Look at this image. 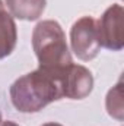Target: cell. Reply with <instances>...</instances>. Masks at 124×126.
I'll return each mask as SVG.
<instances>
[{
    "label": "cell",
    "instance_id": "cell-11",
    "mask_svg": "<svg viewBox=\"0 0 124 126\" xmlns=\"http://www.w3.org/2000/svg\"><path fill=\"white\" fill-rule=\"evenodd\" d=\"M1 7H4V4H3V3H1V0H0V9H1Z\"/></svg>",
    "mask_w": 124,
    "mask_h": 126
},
{
    "label": "cell",
    "instance_id": "cell-8",
    "mask_svg": "<svg viewBox=\"0 0 124 126\" xmlns=\"http://www.w3.org/2000/svg\"><path fill=\"white\" fill-rule=\"evenodd\" d=\"M105 107L107 111L111 117L117 119L118 122H123V113H124V104H123V82L121 79L118 81V84L115 87H112L105 100Z\"/></svg>",
    "mask_w": 124,
    "mask_h": 126
},
{
    "label": "cell",
    "instance_id": "cell-1",
    "mask_svg": "<svg viewBox=\"0 0 124 126\" xmlns=\"http://www.w3.org/2000/svg\"><path fill=\"white\" fill-rule=\"evenodd\" d=\"M9 93L13 107L21 113H37L63 98L56 73L39 67L18 78L12 84Z\"/></svg>",
    "mask_w": 124,
    "mask_h": 126
},
{
    "label": "cell",
    "instance_id": "cell-10",
    "mask_svg": "<svg viewBox=\"0 0 124 126\" xmlns=\"http://www.w3.org/2000/svg\"><path fill=\"white\" fill-rule=\"evenodd\" d=\"M42 126H63L60 123H56V122H48V123H44Z\"/></svg>",
    "mask_w": 124,
    "mask_h": 126
},
{
    "label": "cell",
    "instance_id": "cell-12",
    "mask_svg": "<svg viewBox=\"0 0 124 126\" xmlns=\"http://www.w3.org/2000/svg\"><path fill=\"white\" fill-rule=\"evenodd\" d=\"M0 123H1V111H0Z\"/></svg>",
    "mask_w": 124,
    "mask_h": 126
},
{
    "label": "cell",
    "instance_id": "cell-4",
    "mask_svg": "<svg viewBox=\"0 0 124 126\" xmlns=\"http://www.w3.org/2000/svg\"><path fill=\"white\" fill-rule=\"evenodd\" d=\"M54 73L60 84L63 97L70 100H83L92 93L93 76L88 67L70 63L69 66L56 70Z\"/></svg>",
    "mask_w": 124,
    "mask_h": 126
},
{
    "label": "cell",
    "instance_id": "cell-2",
    "mask_svg": "<svg viewBox=\"0 0 124 126\" xmlns=\"http://www.w3.org/2000/svg\"><path fill=\"white\" fill-rule=\"evenodd\" d=\"M32 48L42 70L56 72L73 63L66 34L57 21L45 19L35 25L32 31Z\"/></svg>",
    "mask_w": 124,
    "mask_h": 126
},
{
    "label": "cell",
    "instance_id": "cell-9",
    "mask_svg": "<svg viewBox=\"0 0 124 126\" xmlns=\"http://www.w3.org/2000/svg\"><path fill=\"white\" fill-rule=\"evenodd\" d=\"M0 126H19V125L15 123V122H12V120H6V122H1Z\"/></svg>",
    "mask_w": 124,
    "mask_h": 126
},
{
    "label": "cell",
    "instance_id": "cell-3",
    "mask_svg": "<svg viewBox=\"0 0 124 126\" xmlns=\"http://www.w3.org/2000/svg\"><path fill=\"white\" fill-rule=\"evenodd\" d=\"M70 46L74 56L83 62H89L99 54L98 28L92 16H82L73 24L70 30Z\"/></svg>",
    "mask_w": 124,
    "mask_h": 126
},
{
    "label": "cell",
    "instance_id": "cell-7",
    "mask_svg": "<svg viewBox=\"0 0 124 126\" xmlns=\"http://www.w3.org/2000/svg\"><path fill=\"white\" fill-rule=\"evenodd\" d=\"M9 13L22 21H37L44 9L45 0H6Z\"/></svg>",
    "mask_w": 124,
    "mask_h": 126
},
{
    "label": "cell",
    "instance_id": "cell-6",
    "mask_svg": "<svg viewBox=\"0 0 124 126\" xmlns=\"http://www.w3.org/2000/svg\"><path fill=\"white\" fill-rule=\"evenodd\" d=\"M18 41V30L13 16L4 9H0V60L12 54Z\"/></svg>",
    "mask_w": 124,
    "mask_h": 126
},
{
    "label": "cell",
    "instance_id": "cell-5",
    "mask_svg": "<svg viewBox=\"0 0 124 126\" xmlns=\"http://www.w3.org/2000/svg\"><path fill=\"white\" fill-rule=\"evenodd\" d=\"M101 47L120 51L124 47V9L121 4L110 6L96 21Z\"/></svg>",
    "mask_w": 124,
    "mask_h": 126
}]
</instances>
